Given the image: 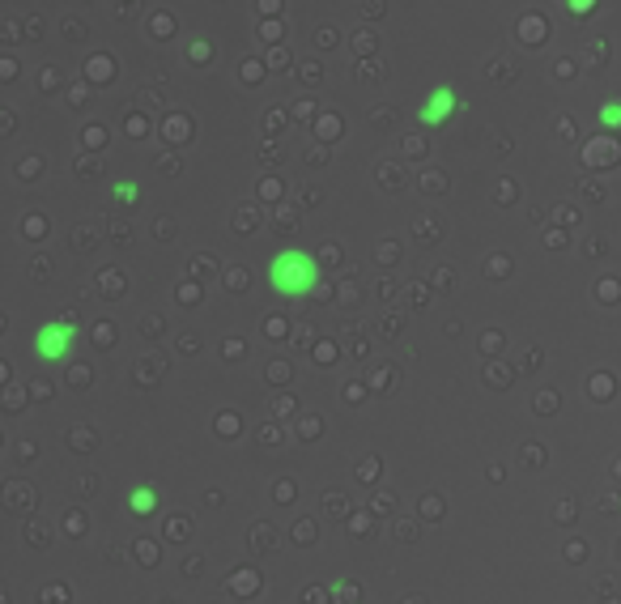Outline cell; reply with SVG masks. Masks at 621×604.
Instances as JSON below:
<instances>
[{
    "instance_id": "6",
    "label": "cell",
    "mask_w": 621,
    "mask_h": 604,
    "mask_svg": "<svg viewBox=\"0 0 621 604\" xmlns=\"http://www.w3.org/2000/svg\"><path fill=\"white\" fill-rule=\"evenodd\" d=\"M600 5V0H566V9L575 13V18H587V13H592Z\"/></svg>"
},
{
    "instance_id": "4",
    "label": "cell",
    "mask_w": 621,
    "mask_h": 604,
    "mask_svg": "<svg viewBox=\"0 0 621 604\" xmlns=\"http://www.w3.org/2000/svg\"><path fill=\"white\" fill-rule=\"evenodd\" d=\"M128 502H132V511H137V515H149V511L158 507V494H154V490H145V485H137V490L128 494Z\"/></svg>"
},
{
    "instance_id": "1",
    "label": "cell",
    "mask_w": 621,
    "mask_h": 604,
    "mask_svg": "<svg viewBox=\"0 0 621 604\" xmlns=\"http://www.w3.org/2000/svg\"><path fill=\"white\" fill-rule=\"evenodd\" d=\"M268 285H273L277 298H307L315 285H320V264H315L311 251L302 247H285L268 264Z\"/></svg>"
},
{
    "instance_id": "2",
    "label": "cell",
    "mask_w": 621,
    "mask_h": 604,
    "mask_svg": "<svg viewBox=\"0 0 621 604\" xmlns=\"http://www.w3.org/2000/svg\"><path fill=\"white\" fill-rule=\"evenodd\" d=\"M73 345H77V328L69 320H47L35 332V354L43 362H64V358L73 354Z\"/></svg>"
},
{
    "instance_id": "5",
    "label": "cell",
    "mask_w": 621,
    "mask_h": 604,
    "mask_svg": "<svg viewBox=\"0 0 621 604\" xmlns=\"http://www.w3.org/2000/svg\"><path fill=\"white\" fill-rule=\"evenodd\" d=\"M600 124L604 128H621V103H604L600 107Z\"/></svg>"
},
{
    "instance_id": "3",
    "label": "cell",
    "mask_w": 621,
    "mask_h": 604,
    "mask_svg": "<svg viewBox=\"0 0 621 604\" xmlns=\"http://www.w3.org/2000/svg\"><path fill=\"white\" fill-rule=\"evenodd\" d=\"M456 111H460V94H456V86H434L426 103L417 107V124L439 128V124H447Z\"/></svg>"
}]
</instances>
